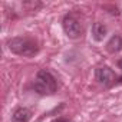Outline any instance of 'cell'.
Segmentation results:
<instances>
[{
  "label": "cell",
  "instance_id": "cell-4",
  "mask_svg": "<svg viewBox=\"0 0 122 122\" xmlns=\"http://www.w3.org/2000/svg\"><path fill=\"white\" fill-rule=\"evenodd\" d=\"M96 81L99 83H102L103 86H111L115 82V73L112 69H109L108 66L103 68H98L96 69Z\"/></svg>",
  "mask_w": 122,
  "mask_h": 122
},
{
  "label": "cell",
  "instance_id": "cell-9",
  "mask_svg": "<svg viewBox=\"0 0 122 122\" xmlns=\"http://www.w3.org/2000/svg\"><path fill=\"white\" fill-rule=\"evenodd\" d=\"M118 66L122 69V59H119V60H118Z\"/></svg>",
  "mask_w": 122,
  "mask_h": 122
},
{
  "label": "cell",
  "instance_id": "cell-8",
  "mask_svg": "<svg viewBox=\"0 0 122 122\" xmlns=\"http://www.w3.org/2000/svg\"><path fill=\"white\" fill-rule=\"evenodd\" d=\"M52 122H68L66 119H63V118H57V119H53Z\"/></svg>",
  "mask_w": 122,
  "mask_h": 122
},
{
  "label": "cell",
  "instance_id": "cell-6",
  "mask_svg": "<svg viewBox=\"0 0 122 122\" xmlns=\"http://www.w3.org/2000/svg\"><path fill=\"white\" fill-rule=\"evenodd\" d=\"M30 111L26 108H17L12 115V122H29Z\"/></svg>",
  "mask_w": 122,
  "mask_h": 122
},
{
  "label": "cell",
  "instance_id": "cell-1",
  "mask_svg": "<svg viewBox=\"0 0 122 122\" xmlns=\"http://www.w3.org/2000/svg\"><path fill=\"white\" fill-rule=\"evenodd\" d=\"M56 88H57V83H56V79L55 76L43 69V71H39L37 75H36V81H35V89L36 92L42 93V95H52L56 92Z\"/></svg>",
  "mask_w": 122,
  "mask_h": 122
},
{
  "label": "cell",
  "instance_id": "cell-2",
  "mask_svg": "<svg viewBox=\"0 0 122 122\" xmlns=\"http://www.w3.org/2000/svg\"><path fill=\"white\" fill-rule=\"evenodd\" d=\"M9 49L19 56H33L37 53V45L26 37H13L7 43Z\"/></svg>",
  "mask_w": 122,
  "mask_h": 122
},
{
  "label": "cell",
  "instance_id": "cell-7",
  "mask_svg": "<svg viewBox=\"0 0 122 122\" xmlns=\"http://www.w3.org/2000/svg\"><path fill=\"white\" fill-rule=\"evenodd\" d=\"M106 26L105 25H102V23H93V26H92V35H93V37L96 39V40H102L105 36H106Z\"/></svg>",
  "mask_w": 122,
  "mask_h": 122
},
{
  "label": "cell",
  "instance_id": "cell-5",
  "mask_svg": "<svg viewBox=\"0 0 122 122\" xmlns=\"http://www.w3.org/2000/svg\"><path fill=\"white\" fill-rule=\"evenodd\" d=\"M106 50L109 53H118L122 50V36L115 35L109 39V42L106 43Z\"/></svg>",
  "mask_w": 122,
  "mask_h": 122
},
{
  "label": "cell",
  "instance_id": "cell-3",
  "mask_svg": "<svg viewBox=\"0 0 122 122\" xmlns=\"http://www.w3.org/2000/svg\"><path fill=\"white\" fill-rule=\"evenodd\" d=\"M63 30H65V33L68 35V37L76 39V37H79L81 33H82V26H81L79 20H78L75 16L68 15V16H65V19H63Z\"/></svg>",
  "mask_w": 122,
  "mask_h": 122
}]
</instances>
